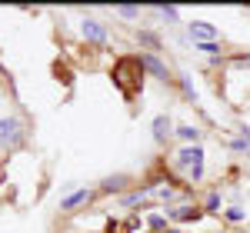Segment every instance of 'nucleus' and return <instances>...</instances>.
<instances>
[{
    "label": "nucleus",
    "mask_w": 250,
    "mask_h": 233,
    "mask_svg": "<svg viewBox=\"0 0 250 233\" xmlns=\"http://www.w3.org/2000/svg\"><path fill=\"white\" fill-rule=\"evenodd\" d=\"M227 220H230V223H240V220H244V210H240V207H230V210H227Z\"/></svg>",
    "instance_id": "a211bd4d"
},
{
    "label": "nucleus",
    "mask_w": 250,
    "mask_h": 233,
    "mask_svg": "<svg viewBox=\"0 0 250 233\" xmlns=\"http://www.w3.org/2000/svg\"><path fill=\"white\" fill-rule=\"evenodd\" d=\"M170 216L187 223V220H200V210H197V207H177V210H170Z\"/></svg>",
    "instance_id": "9d476101"
},
{
    "label": "nucleus",
    "mask_w": 250,
    "mask_h": 233,
    "mask_svg": "<svg viewBox=\"0 0 250 233\" xmlns=\"http://www.w3.org/2000/svg\"><path fill=\"white\" fill-rule=\"evenodd\" d=\"M177 136L197 147V140H200V130H197V127H190V123H184V127H177Z\"/></svg>",
    "instance_id": "9b49d317"
},
{
    "label": "nucleus",
    "mask_w": 250,
    "mask_h": 233,
    "mask_svg": "<svg viewBox=\"0 0 250 233\" xmlns=\"http://www.w3.org/2000/svg\"><path fill=\"white\" fill-rule=\"evenodd\" d=\"M157 14L167 20V23H177V7H157Z\"/></svg>",
    "instance_id": "4468645a"
},
{
    "label": "nucleus",
    "mask_w": 250,
    "mask_h": 233,
    "mask_svg": "<svg viewBox=\"0 0 250 233\" xmlns=\"http://www.w3.org/2000/svg\"><path fill=\"white\" fill-rule=\"evenodd\" d=\"M87 200H90V190H77V194H70V196L60 200V210H74V207L87 203Z\"/></svg>",
    "instance_id": "6e6552de"
},
{
    "label": "nucleus",
    "mask_w": 250,
    "mask_h": 233,
    "mask_svg": "<svg viewBox=\"0 0 250 233\" xmlns=\"http://www.w3.org/2000/svg\"><path fill=\"white\" fill-rule=\"evenodd\" d=\"M124 183H127V176H124V174H117V176H107L100 190H104V194H117V190H124Z\"/></svg>",
    "instance_id": "1a4fd4ad"
},
{
    "label": "nucleus",
    "mask_w": 250,
    "mask_h": 233,
    "mask_svg": "<svg viewBox=\"0 0 250 233\" xmlns=\"http://www.w3.org/2000/svg\"><path fill=\"white\" fill-rule=\"evenodd\" d=\"M204 207H207V214H217V207H220V194H210Z\"/></svg>",
    "instance_id": "f3484780"
},
{
    "label": "nucleus",
    "mask_w": 250,
    "mask_h": 233,
    "mask_svg": "<svg viewBox=\"0 0 250 233\" xmlns=\"http://www.w3.org/2000/svg\"><path fill=\"white\" fill-rule=\"evenodd\" d=\"M17 140H20V120L3 116V120H0V147H10V143H17Z\"/></svg>",
    "instance_id": "20e7f679"
},
{
    "label": "nucleus",
    "mask_w": 250,
    "mask_h": 233,
    "mask_svg": "<svg viewBox=\"0 0 250 233\" xmlns=\"http://www.w3.org/2000/svg\"><path fill=\"white\" fill-rule=\"evenodd\" d=\"M247 17H250V10H247Z\"/></svg>",
    "instance_id": "aec40b11"
},
{
    "label": "nucleus",
    "mask_w": 250,
    "mask_h": 233,
    "mask_svg": "<svg viewBox=\"0 0 250 233\" xmlns=\"http://www.w3.org/2000/svg\"><path fill=\"white\" fill-rule=\"evenodd\" d=\"M197 50H204V54L217 57V54H220V43H217V40H213V43H197Z\"/></svg>",
    "instance_id": "dca6fc26"
},
{
    "label": "nucleus",
    "mask_w": 250,
    "mask_h": 233,
    "mask_svg": "<svg viewBox=\"0 0 250 233\" xmlns=\"http://www.w3.org/2000/svg\"><path fill=\"white\" fill-rule=\"evenodd\" d=\"M147 223H150L154 230H167V216H164V214H150V216H147Z\"/></svg>",
    "instance_id": "f8f14e48"
},
{
    "label": "nucleus",
    "mask_w": 250,
    "mask_h": 233,
    "mask_svg": "<svg viewBox=\"0 0 250 233\" xmlns=\"http://www.w3.org/2000/svg\"><path fill=\"white\" fill-rule=\"evenodd\" d=\"M114 83L120 87V94L124 97H134L137 90H140V83H144V63L140 57H120L114 63Z\"/></svg>",
    "instance_id": "f257e3e1"
},
{
    "label": "nucleus",
    "mask_w": 250,
    "mask_h": 233,
    "mask_svg": "<svg viewBox=\"0 0 250 233\" xmlns=\"http://www.w3.org/2000/svg\"><path fill=\"white\" fill-rule=\"evenodd\" d=\"M127 230H140V216H130L127 220Z\"/></svg>",
    "instance_id": "6ab92c4d"
},
{
    "label": "nucleus",
    "mask_w": 250,
    "mask_h": 233,
    "mask_svg": "<svg viewBox=\"0 0 250 233\" xmlns=\"http://www.w3.org/2000/svg\"><path fill=\"white\" fill-rule=\"evenodd\" d=\"M140 63H144V70H150L157 80H170V70L164 67V60H160V57H154V54H144V57H140Z\"/></svg>",
    "instance_id": "423d86ee"
},
{
    "label": "nucleus",
    "mask_w": 250,
    "mask_h": 233,
    "mask_svg": "<svg viewBox=\"0 0 250 233\" xmlns=\"http://www.w3.org/2000/svg\"><path fill=\"white\" fill-rule=\"evenodd\" d=\"M140 43H144V47H150V50H157V47H160V40H157L154 34H147V30H140Z\"/></svg>",
    "instance_id": "2eb2a0df"
},
{
    "label": "nucleus",
    "mask_w": 250,
    "mask_h": 233,
    "mask_svg": "<svg viewBox=\"0 0 250 233\" xmlns=\"http://www.w3.org/2000/svg\"><path fill=\"white\" fill-rule=\"evenodd\" d=\"M117 17H124V20H137V17H140V10H137V7H117Z\"/></svg>",
    "instance_id": "ddd939ff"
},
{
    "label": "nucleus",
    "mask_w": 250,
    "mask_h": 233,
    "mask_svg": "<svg viewBox=\"0 0 250 233\" xmlns=\"http://www.w3.org/2000/svg\"><path fill=\"white\" fill-rule=\"evenodd\" d=\"M80 34H83L87 40H94V43H104V40H107V27H104L100 20L87 17L83 23H80Z\"/></svg>",
    "instance_id": "39448f33"
},
{
    "label": "nucleus",
    "mask_w": 250,
    "mask_h": 233,
    "mask_svg": "<svg viewBox=\"0 0 250 233\" xmlns=\"http://www.w3.org/2000/svg\"><path fill=\"white\" fill-rule=\"evenodd\" d=\"M177 167L190 176V180H200L204 176V147H184L177 154Z\"/></svg>",
    "instance_id": "f03ea898"
},
{
    "label": "nucleus",
    "mask_w": 250,
    "mask_h": 233,
    "mask_svg": "<svg viewBox=\"0 0 250 233\" xmlns=\"http://www.w3.org/2000/svg\"><path fill=\"white\" fill-rule=\"evenodd\" d=\"M170 127H173V123H170V116H167V114H157L154 116V140H157V143H167V136L173 134Z\"/></svg>",
    "instance_id": "0eeeda50"
},
{
    "label": "nucleus",
    "mask_w": 250,
    "mask_h": 233,
    "mask_svg": "<svg viewBox=\"0 0 250 233\" xmlns=\"http://www.w3.org/2000/svg\"><path fill=\"white\" fill-rule=\"evenodd\" d=\"M187 34H190L193 43H213L217 40V27L207 23V20H190L187 23Z\"/></svg>",
    "instance_id": "7ed1b4c3"
}]
</instances>
